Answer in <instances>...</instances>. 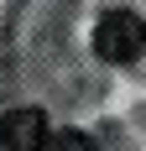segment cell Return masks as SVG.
<instances>
[{
	"instance_id": "6da1fadb",
	"label": "cell",
	"mask_w": 146,
	"mask_h": 151,
	"mask_svg": "<svg viewBox=\"0 0 146 151\" xmlns=\"http://www.w3.org/2000/svg\"><path fill=\"white\" fill-rule=\"evenodd\" d=\"M94 52L104 63H136L146 52V21L136 11H104L94 26Z\"/></svg>"
},
{
	"instance_id": "7a4b0ae2",
	"label": "cell",
	"mask_w": 146,
	"mask_h": 151,
	"mask_svg": "<svg viewBox=\"0 0 146 151\" xmlns=\"http://www.w3.org/2000/svg\"><path fill=\"white\" fill-rule=\"evenodd\" d=\"M47 146V115L42 109H11V115H0V151H42Z\"/></svg>"
},
{
	"instance_id": "3957f363",
	"label": "cell",
	"mask_w": 146,
	"mask_h": 151,
	"mask_svg": "<svg viewBox=\"0 0 146 151\" xmlns=\"http://www.w3.org/2000/svg\"><path fill=\"white\" fill-rule=\"evenodd\" d=\"M42 151H99V146H94V136H84V130H58V136H47Z\"/></svg>"
}]
</instances>
